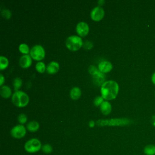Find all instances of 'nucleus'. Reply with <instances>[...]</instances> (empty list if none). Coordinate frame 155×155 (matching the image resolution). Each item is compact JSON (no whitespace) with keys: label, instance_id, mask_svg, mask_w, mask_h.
<instances>
[{"label":"nucleus","instance_id":"obj_1","mask_svg":"<svg viewBox=\"0 0 155 155\" xmlns=\"http://www.w3.org/2000/svg\"><path fill=\"white\" fill-rule=\"evenodd\" d=\"M118 84L113 80L104 82L101 87V96L106 100H112L116 97L119 92Z\"/></svg>","mask_w":155,"mask_h":155},{"label":"nucleus","instance_id":"obj_2","mask_svg":"<svg viewBox=\"0 0 155 155\" xmlns=\"http://www.w3.org/2000/svg\"><path fill=\"white\" fill-rule=\"evenodd\" d=\"M132 120L128 118H113L107 119H99L96 124L100 127L104 126H125L130 124Z\"/></svg>","mask_w":155,"mask_h":155},{"label":"nucleus","instance_id":"obj_3","mask_svg":"<svg viewBox=\"0 0 155 155\" xmlns=\"http://www.w3.org/2000/svg\"><path fill=\"white\" fill-rule=\"evenodd\" d=\"M12 100L15 105L18 107H24L29 102V97L25 92L18 90L15 91L12 96Z\"/></svg>","mask_w":155,"mask_h":155},{"label":"nucleus","instance_id":"obj_4","mask_svg":"<svg viewBox=\"0 0 155 155\" xmlns=\"http://www.w3.org/2000/svg\"><path fill=\"white\" fill-rule=\"evenodd\" d=\"M82 38L78 35H71L65 41V45L68 49L71 51H76L83 45Z\"/></svg>","mask_w":155,"mask_h":155},{"label":"nucleus","instance_id":"obj_5","mask_svg":"<svg viewBox=\"0 0 155 155\" xmlns=\"http://www.w3.org/2000/svg\"><path fill=\"white\" fill-rule=\"evenodd\" d=\"M42 148L41 141L37 138H32L27 140L24 145L25 150L29 153H35Z\"/></svg>","mask_w":155,"mask_h":155},{"label":"nucleus","instance_id":"obj_6","mask_svg":"<svg viewBox=\"0 0 155 155\" xmlns=\"http://www.w3.org/2000/svg\"><path fill=\"white\" fill-rule=\"evenodd\" d=\"M45 54V50L44 47L41 45L36 44L30 48V55L32 59L36 61L42 60L44 58Z\"/></svg>","mask_w":155,"mask_h":155},{"label":"nucleus","instance_id":"obj_7","mask_svg":"<svg viewBox=\"0 0 155 155\" xmlns=\"http://www.w3.org/2000/svg\"><path fill=\"white\" fill-rule=\"evenodd\" d=\"M10 133L13 137L16 139H21L24 137L26 134V128L23 125L19 124L12 128Z\"/></svg>","mask_w":155,"mask_h":155},{"label":"nucleus","instance_id":"obj_8","mask_svg":"<svg viewBox=\"0 0 155 155\" xmlns=\"http://www.w3.org/2000/svg\"><path fill=\"white\" fill-rule=\"evenodd\" d=\"M104 8L101 6H96L92 9L90 13L91 18L95 21H101L104 16Z\"/></svg>","mask_w":155,"mask_h":155},{"label":"nucleus","instance_id":"obj_9","mask_svg":"<svg viewBox=\"0 0 155 155\" xmlns=\"http://www.w3.org/2000/svg\"><path fill=\"white\" fill-rule=\"evenodd\" d=\"M89 26L88 24L85 22L81 21L78 23L76 27V33L80 36H85L87 35L89 31Z\"/></svg>","mask_w":155,"mask_h":155},{"label":"nucleus","instance_id":"obj_10","mask_svg":"<svg viewBox=\"0 0 155 155\" xmlns=\"http://www.w3.org/2000/svg\"><path fill=\"white\" fill-rule=\"evenodd\" d=\"M32 63V58L30 54H24L20 58L19 64L20 66L23 68H27L29 67Z\"/></svg>","mask_w":155,"mask_h":155},{"label":"nucleus","instance_id":"obj_11","mask_svg":"<svg viewBox=\"0 0 155 155\" xmlns=\"http://www.w3.org/2000/svg\"><path fill=\"white\" fill-rule=\"evenodd\" d=\"M113 68L112 64L108 61H103L99 63L98 64V69L99 71L102 73H108Z\"/></svg>","mask_w":155,"mask_h":155},{"label":"nucleus","instance_id":"obj_12","mask_svg":"<svg viewBox=\"0 0 155 155\" xmlns=\"http://www.w3.org/2000/svg\"><path fill=\"white\" fill-rule=\"evenodd\" d=\"M59 64L56 61L50 62L46 67V71L48 74H54L58 71Z\"/></svg>","mask_w":155,"mask_h":155},{"label":"nucleus","instance_id":"obj_13","mask_svg":"<svg viewBox=\"0 0 155 155\" xmlns=\"http://www.w3.org/2000/svg\"><path fill=\"white\" fill-rule=\"evenodd\" d=\"M99 107L101 113L104 115H107L110 114L112 110L111 104L107 101H104Z\"/></svg>","mask_w":155,"mask_h":155},{"label":"nucleus","instance_id":"obj_14","mask_svg":"<svg viewBox=\"0 0 155 155\" xmlns=\"http://www.w3.org/2000/svg\"><path fill=\"white\" fill-rule=\"evenodd\" d=\"M81 90L78 87H74L71 89L70 95L72 99L76 100L81 97Z\"/></svg>","mask_w":155,"mask_h":155},{"label":"nucleus","instance_id":"obj_15","mask_svg":"<svg viewBox=\"0 0 155 155\" xmlns=\"http://www.w3.org/2000/svg\"><path fill=\"white\" fill-rule=\"evenodd\" d=\"M0 94L3 98H8L12 94V90L7 85H2L0 88Z\"/></svg>","mask_w":155,"mask_h":155},{"label":"nucleus","instance_id":"obj_16","mask_svg":"<svg viewBox=\"0 0 155 155\" xmlns=\"http://www.w3.org/2000/svg\"><path fill=\"white\" fill-rule=\"evenodd\" d=\"M27 129L30 132H35L39 128V124L36 120H31L27 123Z\"/></svg>","mask_w":155,"mask_h":155},{"label":"nucleus","instance_id":"obj_17","mask_svg":"<svg viewBox=\"0 0 155 155\" xmlns=\"http://www.w3.org/2000/svg\"><path fill=\"white\" fill-rule=\"evenodd\" d=\"M143 153L145 155H155V145L153 144L146 145L144 147Z\"/></svg>","mask_w":155,"mask_h":155},{"label":"nucleus","instance_id":"obj_18","mask_svg":"<svg viewBox=\"0 0 155 155\" xmlns=\"http://www.w3.org/2000/svg\"><path fill=\"white\" fill-rule=\"evenodd\" d=\"M22 84V81L20 78L16 77L14 78L13 81V85L14 90L15 91H18L19 89L21 87Z\"/></svg>","mask_w":155,"mask_h":155},{"label":"nucleus","instance_id":"obj_19","mask_svg":"<svg viewBox=\"0 0 155 155\" xmlns=\"http://www.w3.org/2000/svg\"><path fill=\"white\" fill-rule=\"evenodd\" d=\"M8 65V59L4 56H0V70H4L7 67Z\"/></svg>","mask_w":155,"mask_h":155},{"label":"nucleus","instance_id":"obj_20","mask_svg":"<svg viewBox=\"0 0 155 155\" xmlns=\"http://www.w3.org/2000/svg\"><path fill=\"white\" fill-rule=\"evenodd\" d=\"M19 50L24 54H28L30 51L28 45L25 43H22L19 45Z\"/></svg>","mask_w":155,"mask_h":155},{"label":"nucleus","instance_id":"obj_21","mask_svg":"<svg viewBox=\"0 0 155 155\" xmlns=\"http://www.w3.org/2000/svg\"><path fill=\"white\" fill-rule=\"evenodd\" d=\"M35 67H36V70H37L39 73H44V72L46 70V67H47L45 66V64L43 62L39 61L38 62H37V63L36 64Z\"/></svg>","mask_w":155,"mask_h":155},{"label":"nucleus","instance_id":"obj_22","mask_svg":"<svg viewBox=\"0 0 155 155\" xmlns=\"http://www.w3.org/2000/svg\"><path fill=\"white\" fill-rule=\"evenodd\" d=\"M41 150L45 154H50L53 151V148L51 145L48 143H45L42 145Z\"/></svg>","mask_w":155,"mask_h":155},{"label":"nucleus","instance_id":"obj_23","mask_svg":"<svg viewBox=\"0 0 155 155\" xmlns=\"http://www.w3.org/2000/svg\"><path fill=\"white\" fill-rule=\"evenodd\" d=\"M1 15L6 19H8L11 18L12 16V12L10 10L8 9H6V8H4V9H2L1 10Z\"/></svg>","mask_w":155,"mask_h":155},{"label":"nucleus","instance_id":"obj_24","mask_svg":"<svg viewBox=\"0 0 155 155\" xmlns=\"http://www.w3.org/2000/svg\"><path fill=\"white\" fill-rule=\"evenodd\" d=\"M18 120L21 124H24L27 121V117L25 114L21 113L18 116Z\"/></svg>","mask_w":155,"mask_h":155},{"label":"nucleus","instance_id":"obj_25","mask_svg":"<svg viewBox=\"0 0 155 155\" xmlns=\"http://www.w3.org/2000/svg\"><path fill=\"white\" fill-rule=\"evenodd\" d=\"M104 98L101 96H97L96 97H95V98L93 100V104L95 106L98 107L100 106L101 104L104 101Z\"/></svg>","mask_w":155,"mask_h":155},{"label":"nucleus","instance_id":"obj_26","mask_svg":"<svg viewBox=\"0 0 155 155\" xmlns=\"http://www.w3.org/2000/svg\"><path fill=\"white\" fill-rule=\"evenodd\" d=\"M88 71L90 73V74H92L93 76H95L97 74H98L100 71L99 70V69L97 68L96 67H95L94 65H90L88 67Z\"/></svg>","mask_w":155,"mask_h":155},{"label":"nucleus","instance_id":"obj_27","mask_svg":"<svg viewBox=\"0 0 155 155\" xmlns=\"http://www.w3.org/2000/svg\"><path fill=\"white\" fill-rule=\"evenodd\" d=\"M83 47L85 49H88L90 50L93 47V43L90 41H86L84 44H83Z\"/></svg>","mask_w":155,"mask_h":155},{"label":"nucleus","instance_id":"obj_28","mask_svg":"<svg viewBox=\"0 0 155 155\" xmlns=\"http://www.w3.org/2000/svg\"><path fill=\"white\" fill-rule=\"evenodd\" d=\"M4 81H5V79H4V77L3 74H0V85H1V87L2 86V84H4Z\"/></svg>","mask_w":155,"mask_h":155},{"label":"nucleus","instance_id":"obj_29","mask_svg":"<svg viewBox=\"0 0 155 155\" xmlns=\"http://www.w3.org/2000/svg\"><path fill=\"white\" fill-rule=\"evenodd\" d=\"M88 125H89L90 127H91V128L94 127V125H95V122H94V120H90V121L89 122V123H88Z\"/></svg>","mask_w":155,"mask_h":155},{"label":"nucleus","instance_id":"obj_30","mask_svg":"<svg viewBox=\"0 0 155 155\" xmlns=\"http://www.w3.org/2000/svg\"><path fill=\"white\" fill-rule=\"evenodd\" d=\"M151 82L153 84L155 85V72L151 76Z\"/></svg>","mask_w":155,"mask_h":155},{"label":"nucleus","instance_id":"obj_31","mask_svg":"<svg viewBox=\"0 0 155 155\" xmlns=\"http://www.w3.org/2000/svg\"><path fill=\"white\" fill-rule=\"evenodd\" d=\"M97 3H98L100 5H103V4L105 3V1H104V0H99V1H97Z\"/></svg>","mask_w":155,"mask_h":155},{"label":"nucleus","instance_id":"obj_32","mask_svg":"<svg viewBox=\"0 0 155 155\" xmlns=\"http://www.w3.org/2000/svg\"><path fill=\"white\" fill-rule=\"evenodd\" d=\"M153 125L155 127V116H153Z\"/></svg>","mask_w":155,"mask_h":155}]
</instances>
